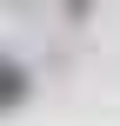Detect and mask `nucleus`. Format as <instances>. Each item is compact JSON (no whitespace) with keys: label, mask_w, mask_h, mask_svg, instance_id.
Listing matches in <instances>:
<instances>
[{"label":"nucleus","mask_w":120,"mask_h":126,"mask_svg":"<svg viewBox=\"0 0 120 126\" xmlns=\"http://www.w3.org/2000/svg\"><path fill=\"white\" fill-rule=\"evenodd\" d=\"M20 100H27V66H20V60H7V53H0V113H13V106H20Z\"/></svg>","instance_id":"nucleus-1"}]
</instances>
